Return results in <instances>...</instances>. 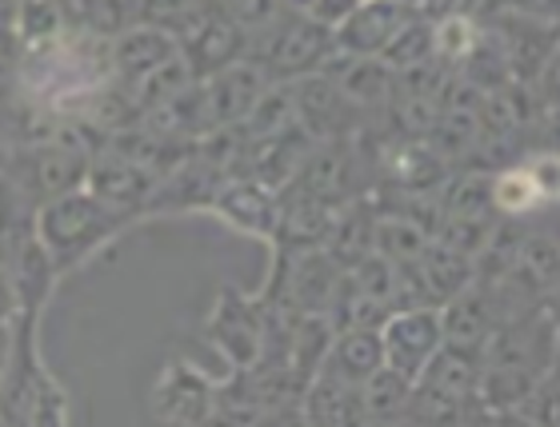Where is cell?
<instances>
[{
	"label": "cell",
	"instance_id": "1",
	"mask_svg": "<svg viewBox=\"0 0 560 427\" xmlns=\"http://www.w3.org/2000/svg\"><path fill=\"white\" fill-rule=\"evenodd\" d=\"M497 197L504 209H525L528 200L537 197V185H533V176H504L497 185Z\"/></svg>",
	"mask_w": 560,
	"mask_h": 427
}]
</instances>
